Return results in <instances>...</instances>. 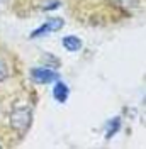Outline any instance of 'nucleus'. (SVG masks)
Returning <instances> with one entry per match:
<instances>
[{"label":"nucleus","instance_id":"39448f33","mask_svg":"<svg viewBox=\"0 0 146 149\" xmlns=\"http://www.w3.org/2000/svg\"><path fill=\"white\" fill-rule=\"evenodd\" d=\"M63 46L68 51H78L82 47V41L75 36H66V37H63Z\"/></svg>","mask_w":146,"mask_h":149},{"label":"nucleus","instance_id":"423d86ee","mask_svg":"<svg viewBox=\"0 0 146 149\" xmlns=\"http://www.w3.org/2000/svg\"><path fill=\"white\" fill-rule=\"evenodd\" d=\"M7 76H9V68H7V65H5V61L0 59V81H4Z\"/></svg>","mask_w":146,"mask_h":149},{"label":"nucleus","instance_id":"f257e3e1","mask_svg":"<svg viewBox=\"0 0 146 149\" xmlns=\"http://www.w3.org/2000/svg\"><path fill=\"white\" fill-rule=\"evenodd\" d=\"M31 122H32V112L29 107H15L10 112V125L19 134H24L31 127Z\"/></svg>","mask_w":146,"mask_h":149},{"label":"nucleus","instance_id":"0eeeda50","mask_svg":"<svg viewBox=\"0 0 146 149\" xmlns=\"http://www.w3.org/2000/svg\"><path fill=\"white\" fill-rule=\"evenodd\" d=\"M119 119H116V120H112L110 122V130L109 132H107V139H109V137H112V132H116V130L119 129Z\"/></svg>","mask_w":146,"mask_h":149},{"label":"nucleus","instance_id":"6e6552de","mask_svg":"<svg viewBox=\"0 0 146 149\" xmlns=\"http://www.w3.org/2000/svg\"><path fill=\"white\" fill-rule=\"evenodd\" d=\"M5 2H9V0H0V3H5Z\"/></svg>","mask_w":146,"mask_h":149},{"label":"nucleus","instance_id":"20e7f679","mask_svg":"<svg viewBox=\"0 0 146 149\" xmlns=\"http://www.w3.org/2000/svg\"><path fill=\"white\" fill-rule=\"evenodd\" d=\"M53 95H55V98L58 102H66V98L70 95V90H68V86L63 81H58L55 85V88H53Z\"/></svg>","mask_w":146,"mask_h":149},{"label":"nucleus","instance_id":"f03ea898","mask_svg":"<svg viewBox=\"0 0 146 149\" xmlns=\"http://www.w3.org/2000/svg\"><path fill=\"white\" fill-rule=\"evenodd\" d=\"M31 76H32L34 81H37L41 85L51 83V81H55V80L60 78V74L56 73L55 70H51V68H34L31 71Z\"/></svg>","mask_w":146,"mask_h":149},{"label":"nucleus","instance_id":"7ed1b4c3","mask_svg":"<svg viewBox=\"0 0 146 149\" xmlns=\"http://www.w3.org/2000/svg\"><path fill=\"white\" fill-rule=\"evenodd\" d=\"M61 26H63V20H61V19H51V20H48L46 24H43L37 31H34V32L31 34V37H39V36H43V34L55 32V31H58Z\"/></svg>","mask_w":146,"mask_h":149}]
</instances>
